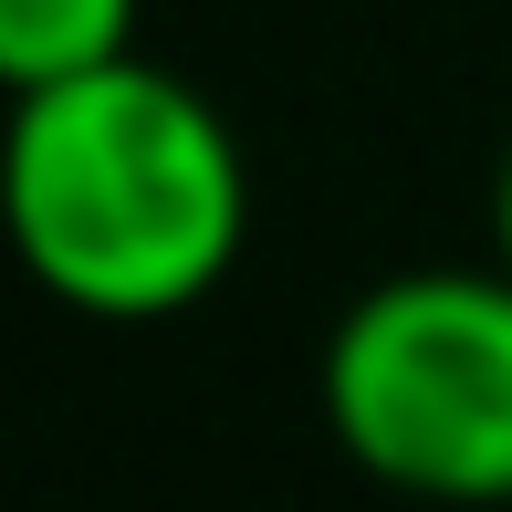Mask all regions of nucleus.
<instances>
[{
  "mask_svg": "<svg viewBox=\"0 0 512 512\" xmlns=\"http://www.w3.org/2000/svg\"><path fill=\"white\" fill-rule=\"evenodd\" d=\"M0 199L21 272L95 324H168L209 304L251 241V157L230 115L136 53L11 95Z\"/></svg>",
  "mask_w": 512,
  "mask_h": 512,
  "instance_id": "f257e3e1",
  "label": "nucleus"
},
{
  "mask_svg": "<svg viewBox=\"0 0 512 512\" xmlns=\"http://www.w3.org/2000/svg\"><path fill=\"white\" fill-rule=\"evenodd\" d=\"M335 450L408 502H512V262H418L324 324Z\"/></svg>",
  "mask_w": 512,
  "mask_h": 512,
  "instance_id": "f03ea898",
  "label": "nucleus"
},
{
  "mask_svg": "<svg viewBox=\"0 0 512 512\" xmlns=\"http://www.w3.org/2000/svg\"><path fill=\"white\" fill-rule=\"evenodd\" d=\"M136 53V0H0V74L11 95L74 84Z\"/></svg>",
  "mask_w": 512,
  "mask_h": 512,
  "instance_id": "7ed1b4c3",
  "label": "nucleus"
},
{
  "mask_svg": "<svg viewBox=\"0 0 512 512\" xmlns=\"http://www.w3.org/2000/svg\"><path fill=\"white\" fill-rule=\"evenodd\" d=\"M492 241H502V262H512V147H502V168H492Z\"/></svg>",
  "mask_w": 512,
  "mask_h": 512,
  "instance_id": "20e7f679",
  "label": "nucleus"
}]
</instances>
